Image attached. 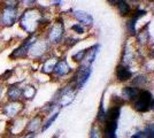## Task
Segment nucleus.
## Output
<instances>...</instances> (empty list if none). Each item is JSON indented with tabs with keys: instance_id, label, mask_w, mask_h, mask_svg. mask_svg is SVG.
<instances>
[{
	"instance_id": "24",
	"label": "nucleus",
	"mask_w": 154,
	"mask_h": 138,
	"mask_svg": "<svg viewBox=\"0 0 154 138\" xmlns=\"http://www.w3.org/2000/svg\"><path fill=\"white\" fill-rule=\"evenodd\" d=\"M33 137H35V133H30V132H29V133L26 135L23 138H33Z\"/></svg>"
},
{
	"instance_id": "15",
	"label": "nucleus",
	"mask_w": 154,
	"mask_h": 138,
	"mask_svg": "<svg viewBox=\"0 0 154 138\" xmlns=\"http://www.w3.org/2000/svg\"><path fill=\"white\" fill-rule=\"evenodd\" d=\"M119 12L121 15H128L130 13V6L125 1H119Z\"/></svg>"
},
{
	"instance_id": "25",
	"label": "nucleus",
	"mask_w": 154,
	"mask_h": 138,
	"mask_svg": "<svg viewBox=\"0 0 154 138\" xmlns=\"http://www.w3.org/2000/svg\"><path fill=\"white\" fill-rule=\"evenodd\" d=\"M151 108H152V109L154 111V99H153V101L151 103Z\"/></svg>"
},
{
	"instance_id": "21",
	"label": "nucleus",
	"mask_w": 154,
	"mask_h": 138,
	"mask_svg": "<svg viewBox=\"0 0 154 138\" xmlns=\"http://www.w3.org/2000/svg\"><path fill=\"white\" fill-rule=\"evenodd\" d=\"M71 29H72L74 31H76V32H78V33H83V32H84L83 26H81L79 24H75V26H71Z\"/></svg>"
},
{
	"instance_id": "27",
	"label": "nucleus",
	"mask_w": 154,
	"mask_h": 138,
	"mask_svg": "<svg viewBox=\"0 0 154 138\" xmlns=\"http://www.w3.org/2000/svg\"><path fill=\"white\" fill-rule=\"evenodd\" d=\"M57 137H58V136H54V137H53V138H57Z\"/></svg>"
},
{
	"instance_id": "2",
	"label": "nucleus",
	"mask_w": 154,
	"mask_h": 138,
	"mask_svg": "<svg viewBox=\"0 0 154 138\" xmlns=\"http://www.w3.org/2000/svg\"><path fill=\"white\" fill-rule=\"evenodd\" d=\"M20 22H21V26L26 32L33 33L37 30L39 23L42 22V15L36 9H29V11H26L24 14L21 16Z\"/></svg>"
},
{
	"instance_id": "1",
	"label": "nucleus",
	"mask_w": 154,
	"mask_h": 138,
	"mask_svg": "<svg viewBox=\"0 0 154 138\" xmlns=\"http://www.w3.org/2000/svg\"><path fill=\"white\" fill-rule=\"evenodd\" d=\"M120 116V107L115 106L112 107L106 113L105 118V127H103V138H116V130H117V120Z\"/></svg>"
},
{
	"instance_id": "9",
	"label": "nucleus",
	"mask_w": 154,
	"mask_h": 138,
	"mask_svg": "<svg viewBox=\"0 0 154 138\" xmlns=\"http://www.w3.org/2000/svg\"><path fill=\"white\" fill-rule=\"evenodd\" d=\"M74 16H75L79 22H82L83 24H86V26H92V23H93L92 16H91L89 13L83 12V11H75V12H74Z\"/></svg>"
},
{
	"instance_id": "14",
	"label": "nucleus",
	"mask_w": 154,
	"mask_h": 138,
	"mask_svg": "<svg viewBox=\"0 0 154 138\" xmlns=\"http://www.w3.org/2000/svg\"><path fill=\"white\" fill-rule=\"evenodd\" d=\"M40 122H42V120L36 116V118H33L31 121L28 123L26 129L30 131V133H33V131H36V130L38 129V127L40 125Z\"/></svg>"
},
{
	"instance_id": "6",
	"label": "nucleus",
	"mask_w": 154,
	"mask_h": 138,
	"mask_svg": "<svg viewBox=\"0 0 154 138\" xmlns=\"http://www.w3.org/2000/svg\"><path fill=\"white\" fill-rule=\"evenodd\" d=\"M62 36H63V24L62 23H57L50 30L48 39L51 40L52 43H58V41L61 40Z\"/></svg>"
},
{
	"instance_id": "8",
	"label": "nucleus",
	"mask_w": 154,
	"mask_h": 138,
	"mask_svg": "<svg viewBox=\"0 0 154 138\" xmlns=\"http://www.w3.org/2000/svg\"><path fill=\"white\" fill-rule=\"evenodd\" d=\"M53 72H55L58 76H64V75H67L68 72H70V67L67 63L66 60H60L59 62H57Z\"/></svg>"
},
{
	"instance_id": "23",
	"label": "nucleus",
	"mask_w": 154,
	"mask_h": 138,
	"mask_svg": "<svg viewBox=\"0 0 154 138\" xmlns=\"http://www.w3.org/2000/svg\"><path fill=\"white\" fill-rule=\"evenodd\" d=\"M143 137H144V133H143V132H137V133L134 135L131 138H143Z\"/></svg>"
},
{
	"instance_id": "13",
	"label": "nucleus",
	"mask_w": 154,
	"mask_h": 138,
	"mask_svg": "<svg viewBox=\"0 0 154 138\" xmlns=\"http://www.w3.org/2000/svg\"><path fill=\"white\" fill-rule=\"evenodd\" d=\"M22 92L23 90L22 89H20V87H11L9 89V91H8V98L11 99V100H13V101H16L17 99L22 96Z\"/></svg>"
},
{
	"instance_id": "26",
	"label": "nucleus",
	"mask_w": 154,
	"mask_h": 138,
	"mask_svg": "<svg viewBox=\"0 0 154 138\" xmlns=\"http://www.w3.org/2000/svg\"><path fill=\"white\" fill-rule=\"evenodd\" d=\"M152 55H153V57H154V51H153V53H152Z\"/></svg>"
},
{
	"instance_id": "4",
	"label": "nucleus",
	"mask_w": 154,
	"mask_h": 138,
	"mask_svg": "<svg viewBox=\"0 0 154 138\" xmlns=\"http://www.w3.org/2000/svg\"><path fill=\"white\" fill-rule=\"evenodd\" d=\"M151 101H152V93L148 91H140L138 97L135 100V108L138 112H146L151 107Z\"/></svg>"
},
{
	"instance_id": "19",
	"label": "nucleus",
	"mask_w": 154,
	"mask_h": 138,
	"mask_svg": "<svg viewBox=\"0 0 154 138\" xmlns=\"http://www.w3.org/2000/svg\"><path fill=\"white\" fill-rule=\"evenodd\" d=\"M144 136H146L147 138H154V124H149L146 127V129L144 130Z\"/></svg>"
},
{
	"instance_id": "10",
	"label": "nucleus",
	"mask_w": 154,
	"mask_h": 138,
	"mask_svg": "<svg viewBox=\"0 0 154 138\" xmlns=\"http://www.w3.org/2000/svg\"><path fill=\"white\" fill-rule=\"evenodd\" d=\"M21 107L22 105L17 103V101H13V103H11V104H8L7 106H5V109H4V112L6 114L7 116H15V115H17L20 112V109H21Z\"/></svg>"
},
{
	"instance_id": "11",
	"label": "nucleus",
	"mask_w": 154,
	"mask_h": 138,
	"mask_svg": "<svg viewBox=\"0 0 154 138\" xmlns=\"http://www.w3.org/2000/svg\"><path fill=\"white\" fill-rule=\"evenodd\" d=\"M139 90L137 89V87H132V86H125L124 89H123L122 91V94L124 98L129 99V100H134L135 101L136 98L138 97V94H139Z\"/></svg>"
},
{
	"instance_id": "12",
	"label": "nucleus",
	"mask_w": 154,
	"mask_h": 138,
	"mask_svg": "<svg viewBox=\"0 0 154 138\" xmlns=\"http://www.w3.org/2000/svg\"><path fill=\"white\" fill-rule=\"evenodd\" d=\"M116 76L120 81H127L132 76V72L129 70L125 66H119L116 70Z\"/></svg>"
},
{
	"instance_id": "5",
	"label": "nucleus",
	"mask_w": 154,
	"mask_h": 138,
	"mask_svg": "<svg viewBox=\"0 0 154 138\" xmlns=\"http://www.w3.org/2000/svg\"><path fill=\"white\" fill-rule=\"evenodd\" d=\"M35 40H36V37H35V36H32L30 38L26 39L22 45L20 46V47H17V48L12 53L11 58H12V59H15V58H23V57L28 55V52L30 51L31 46L35 44Z\"/></svg>"
},
{
	"instance_id": "17",
	"label": "nucleus",
	"mask_w": 154,
	"mask_h": 138,
	"mask_svg": "<svg viewBox=\"0 0 154 138\" xmlns=\"http://www.w3.org/2000/svg\"><path fill=\"white\" fill-rule=\"evenodd\" d=\"M36 93V89L33 86H26V89L22 92V96H24V98L26 99H31Z\"/></svg>"
},
{
	"instance_id": "22",
	"label": "nucleus",
	"mask_w": 154,
	"mask_h": 138,
	"mask_svg": "<svg viewBox=\"0 0 154 138\" xmlns=\"http://www.w3.org/2000/svg\"><path fill=\"white\" fill-rule=\"evenodd\" d=\"M91 138H100V135H99V130L98 129H92V131H91Z\"/></svg>"
},
{
	"instance_id": "16",
	"label": "nucleus",
	"mask_w": 154,
	"mask_h": 138,
	"mask_svg": "<svg viewBox=\"0 0 154 138\" xmlns=\"http://www.w3.org/2000/svg\"><path fill=\"white\" fill-rule=\"evenodd\" d=\"M57 65V59H48L46 60L45 65H44V72H51L54 70V67Z\"/></svg>"
},
{
	"instance_id": "18",
	"label": "nucleus",
	"mask_w": 154,
	"mask_h": 138,
	"mask_svg": "<svg viewBox=\"0 0 154 138\" xmlns=\"http://www.w3.org/2000/svg\"><path fill=\"white\" fill-rule=\"evenodd\" d=\"M58 116H59V113L58 112L55 113V114H53L51 118H48V120H47V121L45 122V124L43 125V129H42V131H45L46 129H48V128H50V127L52 125V123H53V122H54V121L58 118Z\"/></svg>"
},
{
	"instance_id": "20",
	"label": "nucleus",
	"mask_w": 154,
	"mask_h": 138,
	"mask_svg": "<svg viewBox=\"0 0 154 138\" xmlns=\"http://www.w3.org/2000/svg\"><path fill=\"white\" fill-rule=\"evenodd\" d=\"M86 53H88V51H79L78 53H76V54H74L72 55V59L75 60V61H82V60H84V57L86 55Z\"/></svg>"
},
{
	"instance_id": "3",
	"label": "nucleus",
	"mask_w": 154,
	"mask_h": 138,
	"mask_svg": "<svg viewBox=\"0 0 154 138\" xmlns=\"http://www.w3.org/2000/svg\"><path fill=\"white\" fill-rule=\"evenodd\" d=\"M17 19V5H6L1 12V23L4 26H13Z\"/></svg>"
},
{
	"instance_id": "7",
	"label": "nucleus",
	"mask_w": 154,
	"mask_h": 138,
	"mask_svg": "<svg viewBox=\"0 0 154 138\" xmlns=\"http://www.w3.org/2000/svg\"><path fill=\"white\" fill-rule=\"evenodd\" d=\"M91 72H92L91 67H83L82 68V70H81L78 77H77V86H78V89H82L84 84L88 82V79H89L91 75Z\"/></svg>"
}]
</instances>
